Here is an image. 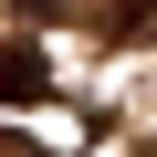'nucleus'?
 <instances>
[{
    "mask_svg": "<svg viewBox=\"0 0 157 157\" xmlns=\"http://www.w3.org/2000/svg\"><path fill=\"white\" fill-rule=\"evenodd\" d=\"M42 94H52L42 52H32V42H0V105H42Z\"/></svg>",
    "mask_w": 157,
    "mask_h": 157,
    "instance_id": "1",
    "label": "nucleus"
}]
</instances>
